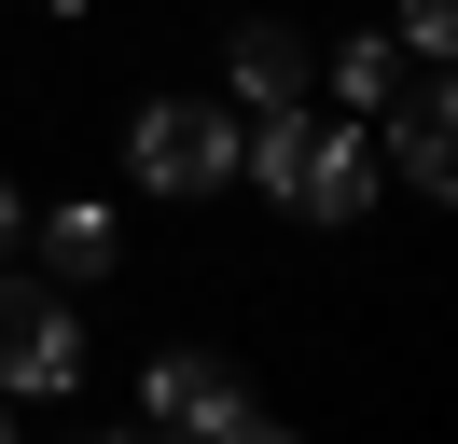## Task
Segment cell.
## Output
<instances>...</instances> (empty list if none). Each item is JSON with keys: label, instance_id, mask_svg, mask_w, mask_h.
<instances>
[{"label": "cell", "instance_id": "obj_11", "mask_svg": "<svg viewBox=\"0 0 458 444\" xmlns=\"http://www.w3.org/2000/svg\"><path fill=\"white\" fill-rule=\"evenodd\" d=\"M14 236H29V209H14V181H0V250H14Z\"/></svg>", "mask_w": 458, "mask_h": 444}, {"label": "cell", "instance_id": "obj_9", "mask_svg": "<svg viewBox=\"0 0 458 444\" xmlns=\"http://www.w3.org/2000/svg\"><path fill=\"white\" fill-rule=\"evenodd\" d=\"M458 42V0H403V56H445Z\"/></svg>", "mask_w": 458, "mask_h": 444}, {"label": "cell", "instance_id": "obj_3", "mask_svg": "<svg viewBox=\"0 0 458 444\" xmlns=\"http://www.w3.org/2000/svg\"><path fill=\"white\" fill-rule=\"evenodd\" d=\"M70 375H84V333H70V305L42 292V278H0V403H14V388H42V403H56Z\"/></svg>", "mask_w": 458, "mask_h": 444}, {"label": "cell", "instance_id": "obj_2", "mask_svg": "<svg viewBox=\"0 0 458 444\" xmlns=\"http://www.w3.org/2000/svg\"><path fill=\"white\" fill-rule=\"evenodd\" d=\"M125 166H140L153 194H223V181H236V111H208V98H153L140 125H125Z\"/></svg>", "mask_w": 458, "mask_h": 444}, {"label": "cell", "instance_id": "obj_10", "mask_svg": "<svg viewBox=\"0 0 458 444\" xmlns=\"http://www.w3.org/2000/svg\"><path fill=\"white\" fill-rule=\"evenodd\" d=\"M195 444H292V431H278V416H264V403H223V416H208Z\"/></svg>", "mask_w": 458, "mask_h": 444}, {"label": "cell", "instance_id": "obj_13", "mask_svg": "<svg viewBox=\"0 0 458 444\" xmlns=\"http://www.w3.org/2000/svg\"><path fill=\"white\" fill-rule=\"evenodd\" d=\"M112 444H167V431H112Z\"/></svg>", "mask_w": 458, "mask_h": 444}, {"label": "cell", "instance_id": "obj_4", "mask_svg": "<svg viewBox=\"0 0 458 444\" xmlns=\"http://www.w3.org/2000/svg\"><path fill=\"white\" fill-rule=\"evenodd\" d=\"M375 125H389L403 139V181H417V194H445V125H458V111H445V56H403V83H389V98H375Z\"/></svg>", "mask_w": 458, "mask_h": 444}, {"label": "cell", "instance_id": "obj_5", "mask_svg": "<svg viewBox=\"0 0 458 444\" xmlns=\"http://www.w3.org/2000/svg\"><path fill=\"white\" fill-rule=\"evenodd\" d=\"M236 403V375H223V361H208V347H153V375H140V431H167V444H195L208 431V416H223Z\"/></svg>", "mask_w": 458, "mask_h": 444}, {"label": "cell", "instance_id": "obj_1", "mask_svg": "<svg viewBox=\"0 0 458 444\" xmlns=\"http://www.w3.org/2000/svg\"><path fill=\"white\" fill-rule=\"evenodd\" d=\"M236 166H264V194L278 209H306V222H361L375 209V139L347 125V111H250L236 125Z\"/></svg>", "mask_w": 458, "mask_h": 444}, {"label": "cell", "instance_id": "obj_8", "mask_svg": "<svg viewBox=\"0 0 458 444\" xmlns=\"http://www.w3.org/2000/svg\"><path fill=\"white\" fill-rule=\"evenodd\" d=\"M389 83H403V42H375V28H361V42L334 56V98H347V125H375V98H389Z\"/></svg>", "mask_w": 458, "mask_h": 444}, {"label": "cell", "instance_id": "obj_14", "mask_svg": "<svg viewBox=\"0 0 458 444\" xmlns=\"http://www.w3.org/2000/svg\"><path fill=\"white\" fill-rule=\"evenodd\" d=\"M0 444H14V416H0Z\"/></svg>", "mask_w": 458, "mask_h": 444}, {"label": "cell", "instance_id": "obj_12", "mask_svg": "<svg viewBox=\"0 0 458 444\" xmlns=\"http://www.w3.org/2000/svg\"><path fill=\"white\" fill-rule=\"evenodd\" d=\"M29 14H84V0H29Z\"/></svg>", "mask_w": 458, "mask_h": 444}, {"label": "cell", "instance_id": "obj_6", "mask_svg": "<svg viewBox=\"0 0 458 444\" xmlns=\"http://www.w3.org/2000/svg\"><path fill=\"white\" fill-rule=\"evenodd\" d=\"M306 98V42L292 28H236V111H292Z\"/></svg>", "mask_w": 458, "mask_h": 444}, {"label": "cell", "instance_id": "obj_7", "mask_svg": "<svg viewBox=\"0 0 458 444\" xmlns=\"http://www.w3.org/2000/svg\"><path fill=\"white\" fill-rule=\"evenodd\" d=\"M112 209H56V222H42V264H56V278H112Z\"/></svg>", "mask_w": 458, "mask_h": 444}]
</instances>
